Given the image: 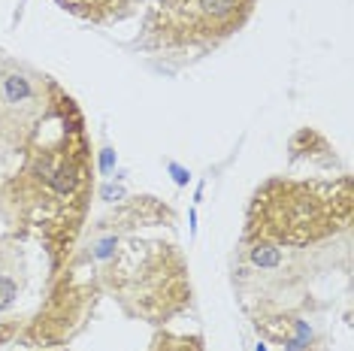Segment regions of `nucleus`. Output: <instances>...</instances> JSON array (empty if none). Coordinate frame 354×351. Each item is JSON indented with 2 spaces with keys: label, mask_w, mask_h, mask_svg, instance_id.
Wrapping results in <instances>:
<instances>
[{
  "label": "nucleus",
  "mask_w": 354,
  "mask_h": 351,
  "mask_svg": "<svg viewBox=\"0 0 354 351\" xmlns=\"http://www.w3.org/2000/svg\"><path fill=\"white\" fill-rule=\"evenodd\" d=\"M52 109L58 131L55 137H46L34 127L37 133L25 149V164L3 188V197L21 227L46 239L52 252H64L82 221L91 164L82 115L58 85L52 88Z\"/></svg>",
  "instance_id": "f257e3e1"
},
{
  "label": "nucleus",
  "mask_w": 354,
  "mask_h": 351,
  "mask_svg": "<svg viewBox=\"0 0 354 351\" xmlns=\"http://www.w3.org/2000/svg\"><path fill=\"white\" fill-rule=\"evenodd\" d=\"M351 221V182L336 185L321 182L270 179L248 206L245 234L270 245L318 243Z\"/></svg>",
  "instance_id": "f03ea898"
},
{
  "label": "nucleus",
  "mask_w": 354,
  "mask_h": 351,
  "mask_svg": "<svg viewBox=\"0 0 354 351\" xmlns=\"http://www.w3.org/2000/svg\"><path fill=\"white\" fill-rule=\"evenodd\" d=\"M112 288L127 306V312L164 321L188 303L191 288L185 276L182 254L173 245H133L122 260L112 267Z\"/></svg>",
  "instance_id": "7ed1b4c3"
},
{
  "label": "nucleus",
  "mask_w": 354,
  "mask_h": 351,
  "mask_svg": "<svg viewBox=\"0 0 354 351\" xmlns=\"http://www.w3.org/2000/svg\"><path fill=\"white\" fill-rule=\"evenodd\" d=\"M254 0H155L146 37L155 49H209L248 21Z\"/></svg>",
  "instance_id": "20e7f679"
},
{
  "label": "nucleus",
  "mask_w": 354,
  "mask_h": 351,
  "mask_svg": "<svg viewBox=\"0 0 354 351\" xmlns=\"http://www.w3.org/2000/svg\"><path fill=\"white\" fill-rule=\"evenodd\" d=\"M257 333H263L272 342L288 345V351H309L312 330L297 318H279V321H254Z\"/></svg>",
  "instance_id": "39448f33"
},
{
  "label": "nucleus",
  "mask_w": 354,
  "mask_h": 351,
  "mask_svg": "<svg viewBox=\"0 0 354 351\" xmlns=\"http://www.w3.org/2000/svg\"><path fill=\"white\" fill-rule=\"evenodd\" d=\"M58 6H64L70 15L85 21H112L118 15H124L131 0H55Z\"/></svg>",
  "instance_id": "423d86ee"
},
{
  "label": "nucleus",
  "mask_w": 354,
  "mask_h": 351,
  "mask_svg": "<svg viewBox=\"0 0 354 351\" xmlns=\"http://www.w3.org/2000/svg\"><path fill=\"white\" fill-rule=\"evenodd\" d=\"M149 351H206L203 336H185V333H158Z\"/></svg>",
  "instance_id": "0eeeda50"
}]
</instances>
